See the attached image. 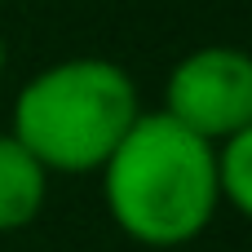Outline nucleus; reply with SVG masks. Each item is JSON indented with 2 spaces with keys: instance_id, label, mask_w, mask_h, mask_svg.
<instances>
[{
  "instance_id": "f257e3e1",
  "label": "nucleus",
  "mask_w": 252,
  "mask_h": 252,
  "mask_svg": "<svg viewBox=\"0 0 252 252\" xmlns=\"http://www.w3.org/2000/svg\"><path fill=\"white\" fill-rule=\"evenodd\" d=\"M102 195L128 239L146 248H182L208 230L221 204L217 146L164 111H142L102 164Z\"/></svg>"
},
{
  "instance_id": "f03ea898",
  "label": "nucleus",
  "mask_w": 252,
  "mask_h": 252,
  "mask_svg": "<svg viewBox=\"0 0 252 252\" xmlns=\"http://www.w3.org/2000/svg\"><path fill=\"white\" fill-rule=\"evenodd\" d=\"M137 84L111 58H62L13 97V137L44 173H102L137 124Z\"/></svg>"
},
{
  "instance_id": "7ed1b4c3",
  "label": "nucleus",
  "mask_w": 252,
  "mask_h": 252,
  "mask_svg": "<svg viewBox=\"0 0 252 252\" xmlns=\"http://www.w3.org/2000/svg\"><path fill=\"white\" fill-rule=\"evenodd\" d=\"M164 115L195 137L221 146L252 124V53L235 44H204L186 53L164 84Z\"/></svg>"
},
{
  "instance_id": "20e7f679",
  "label": "nucleus",
  "mask_w": 252,
  "mask_h": 252,
  "mask_svg": "<svg viewBox=\"0 0 252 252\" xmlns=\"http://www.w3.org/2000/svg\"><path fill=\"white\" fill-rule=\"evenodd\" d=\"M49 195L44 164L13 137L0 133V230H22L40 217Z\"/></svg>"
},
{
  "instance_id": "39448f33",
  "label": "nucleus",
  "mask_w": 252,
  "mask_h": 252,
  "mask_svg": "<svg viewBox=\"0 0 252 252\" xmlns=\"http://www.w3.org/2000/svg\"><path fill=\"white\" fill-rule=\"evenodd\" d=\"M217 186L221 199L252 221V124L217 146Z\"/></svg>"
},
{
  "instance_id": "423d86ee",
  "label": "nucleus",
  "mask_w": 252,
  "mask_h": 252,
  "mask_svg": "<svg viewBox=\"0 0 252 252\" xmlns=\"http://www.w3.org/2000/svg\"><path fill=\"white\" fill-rule=\"evenodd\" d=\"M0 71H4V35H0Z\"/></svg>"
}]
</instances>
